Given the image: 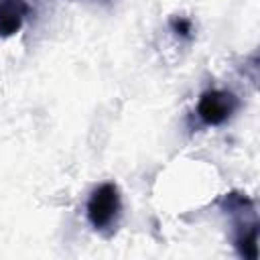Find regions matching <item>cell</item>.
I'll use <instances>...</instances> for the list:
<instances>
[{
  "mask_svg": "<svg viewBox=\"0 0 260 260\" xmlns=\"http://www.w3.org/2000/svg\"><path fill=\"white\" fill-rule=\"evenodd\" d=\"M217 205L232 219L236 252L242 258L254 260L258 256V228H260L254 201L242 191H230L221 195Z\"/></svg>",
  "mask_w": 260,
  "mask_h": 260,
  "instance_id": "cell-1",
  "label": "cell"
},
{
  "mask_svg": "<svg viewBox=\"0 0 260 260\" xmlns=\"http://www.w3.org/2000/svg\"><path fill=\"white\" fill-rule=\"evenodd\" d=\"M122 211V197L120 189L114 181L100 183L91 189L85 205V215L89 225L95 232H110L116 228L118 217Z\"/></svg>",
  "mask_w": 260,
  "mask_h": 260,
  "instance_id": "cell-2",
  "label": "cell"
},
{
  "mask_svg": "<svg viewBox=\"0 0 260 260\" xmlns=\"http://www.w3.org/2000/svg\"><path fill=\"white\" fill-rule=\"evenodd\" d=\"M240 108V100L236 93L228 89H205L197 102V118L205 126H221L225 124Z\"/></svg>",
  "mask_w": 260,
  "mask_h": 260,
  "instance_id": "cell-3",
  "label": "cell"
},
{
  "mask_svg": "<svg viewBox=\"0 0 260 260\" xmlns=\"http://www.w3.org/2000/svg\"><path fill=\"white\" fill-rule=\"evenodd\" d=\"M30 14L28 0H0V39L16 35Z\"/></svg>",
  "mask_w": 260,
  "mask_h": 260,
  "instance_id": "cell-4",
  "label": "cell"
},
{
  "mask_svg": "<svg viewBox=\"0 0 260 260\" xmlns=\"http://www.w3.org/2000/svg\"><path fill=\"white\" fill-rule=\"evenodd\" d=\"M171 30L179 37V39H193V22L187 16H173L169 20Z\"/></svg>",
  "mask_w": 260,
  "mask_h": 260,
  "instance_id": "cell-5",
  "label": "cell"
}]
</instances>
